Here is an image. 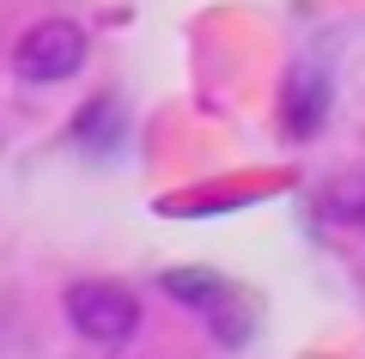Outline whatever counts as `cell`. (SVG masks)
I'll return each instance as SVG.
<instances>
[{
  "label": "cell",
  "mask_w": 365,
  "mask_h": 359,
  "mask_svg": "<svg viewBox=\"0 0 365 359\" xmlns=\"http://www.w3.org/2000/svg\"><path fill=\"white\" fill-rule=\"evenodd\" d=\"M13 67L31 86H61V79H73L79 67H86V31L67 25V19H37V25L19 37Z\"/></svg>",
  "instance_id": "obj_1"
},
{
  "label": "cell",
  "mask_w": 365,
  "mask_h": 359,
  "mask_svg": "<svg viewBox=\"0 0 365 359\" xmlns=\"http://www.w3.org/2000/svg\"><path fill=\"white\" fill-rule=\"evenodd\" d=\"M67 323L91 347H122L140 329V305H134V293H122L110 280H79V286H67Z\"/></svg>",
  "instance_id": "obj_2"
},
{
  "label": "cell",
  "mask_w": 365,
  "mask_h": 359,
  "mask_svg": "<svg viewBox=\"0 0 365 359\" xmlns=\"http://www.w3.org/2000/svg\"><path fill=\"white\" fill-rule=\"evenodd\" d=\"M323 103H329V86L317 67H299V79L287 86V128L292 134H317L323 128Z\"/></svg>",
  "instance_id": "obj_3"
},
{
  "label": "cell",
  "mask_w": 365,
  "mask_h": 359,
  "mask_svg": "<svg viewBox=\"0 0 365 359\" xmlns=\"http://www.w3.org/2000/svg\"><path fill=\"white\" fill-rule=\"evenodd\" d=\"M323 213L335 226H365V177H341L323 189Z\"/></svg>",
  "instance_id": "obj_4"
},
{
  "label": "cell",
  "mask_w": 365,
  "mask_h": 359,
  "mask_svg": "<svg viewBox=\"0 0 365 359\" xmlns=\"http://www.w3.org/2000/svg\"><path fill=\"white\" fill-rule=\"evenodd\" d=\"M165 293H177V298H189V305H201V310H220V305H225V286L213 280V274H189V268H177V274H165Z\"/></svg>",
  "instance_id": "obj_5"
}]
</instances>
